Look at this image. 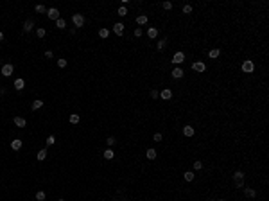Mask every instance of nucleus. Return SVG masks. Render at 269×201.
<instances>
[{
    "instance_id": "1",
    "label": "nucleus",
    "mask_w": 269,
    "mask_h": 201,
    "mask_svg": "<svg viewBox=\"0 0 269 201\" xmlns=\"http://www.w3.org/2000/svg\"><path fill=\"white\" fill-rule=\"evenodd\" d=\"M244 178H246V174L242 171H235L233 172V185H235V189H244Z\"/></svg>"
},
{
    "instance_id": "2",
    "label": "nucleus",
    "mask_w": 269,
    "mask_h": 201,
    "mask_svg": "<svg viewBox=\"0 0 269 201\" xmlns=\"http://www.w3.org/2000/svg\"><path fill=\"white\" fill-rule=\"evenodd\" d=\"M240 68H242L244 74H251V72H255V63L251 61V59H244L242 65H240Z\"/></svg>"
},
{
    "instance_id": "3",
    "label": "nucleus",
    "mask_w": 269,
    "mask_h": 201,
    "mask_svg": "<svg viewBox=\"0 0 269 201\" xmlns=\"http://www.w3.org/2000/svg\"><path fill=\"white\" fill-rule=\"evenodd\" d=\"M72 23L76 25V27H83L84 25V15H81V13L72 15Z\"/></svg>"
},
{
    "instance_id": "4",
    "label": "nucleus",
    "mask_w": 269,
    "mask_h": 201,
    "mask_svg": "<svg viewBox=\"0 0 269 201\" xmlns=\"http://www.w3.org/2000/svg\"><path fill=\"white\" fill-rule=\"evenodd\" d=\"M187 59V56H185V52H181V50H178L176 54L172 56V65H181Z\"/></svg>"
},
{
    "instance_id": "5",
    "label": "nucleus",
    "mask_w": 269,
    "mask_h": 201,
    "mask_svg": "<svg viewBox=\"0 0 269 201\" xmlns=\"http://www.w3.org/2000/svg\"><path fill=\"white\" fill-rule=\"evenodd\" d=\"M13 72H15V65H11V63L4 65V66H2V70H0V74H2L4 77H9V76H13Z\"/></svg>"
},
{
    "instance_id": "6",
    "label": "nucleus",
    "mask_w": 269,
    "mask_h": 201,
    "mask_svg": "<svg viewBox=\"0 0 269 201\" xmlns=\"http://www.w3.org/2000/svg\"><path fill=\"white\" fill-rule=\"evenodd\" d=\"M192 70L197 72V74H203V72H206V65L203 61H194L192 63Z\"/></svg>"
},
{
    "instance_id": "7",
    "label": "nucleus",
    "mask_w": 269,
    "mask_h": 201,
    "mask_svg": "<svg viewBox=\"0 0 269 201\" xmlns=\"http://www.w3.org/2000/svg\"><path fill=\"white\" fill-rule=\"evenodd\" d=\"M171 74H172V77H174V79H181V77L185 76V70L181 68V66H174Z\"/></svg>"
},
{
    "instance_id": "8",
    "label": "nucleus",
    "mask_w": 269,
    "mask_h": 201,
    "mask_svg": "<svg viewBox=\"0 0 269 201\" xmlns=\"http://www.w3.org/2000/svg\"><path fill=\"white\" fill-rule=\"evenodd\" d=\"M160 99H163V100H171L172 99V90L171 88H163L160 92Z\"/></svg>"
},
{
    "instance_id": "9",
    "label": "nucleus",
    "mask_w": 269,
    "mask_h": 201,
    "mask_svg": "<svg viewBox=\"0 0 269 201\" xmlns=\"http://www.w3.org/2000/svg\"><path fill=\"white\" fill-rule=\"evenodd\" d=\"M47 16H49L50 20H54V22H56V20L59 18V11H58L56 7H50V9H47Z\"/></svg>"
},
{
    "instance_id": "10",
    "label": "nucleus",
    "mask_w": 269,
    "mask_h": 201,
    "mask_svg": "<svg viewBox=\"0 0 269 201\" xmlns=\"http://www.w3.org/2000/svg\"><path fill=\"white\" fill-rule=\"evenodd\" d=\"M145 158H147V160H156V158H158L156 149H154V147H149V149L145 151Z\"/></svg>"
},
{
    "instance_id": "11",
    "label": "nucleus",
    "mask_w": 269,
    "mask_h": 201,
    "mask_svg": "<svg viewBox=\"0 0 269 201\" xmlns=\"http://www.w3.org/2000/svg\"><path fill=\"white\" fill-rule=\"evenodd\" d=\"M113 32H115L117 36H122V34H124V23L117 22L115 25H113Z\"/></svg>"
},
{
    "instance_id": "12",
    "label": "nucleus",
    "mask_w": 269,
    "mask_h": 201,
    "mask_svg": "<svg viewBox=\"0 0 269 201\" xmlns=\"http://www.w3.org/2000/svg\"><path fill=\"white\" fill-rule=\"evenodd\" d=\"M22 145H23V142H22L20 138L11 140V149H13V151H18V149H22Z\"/></svg>"
},
{
    "instance_id": "13",
    "label": "nucleus",
    "mask_w": 269,
    "mask_h": 201,
    "mask_svg": "<svg viewBox=\"0 0 269 201\" xmlns=\"http://www.w3.org/2000/svg\"><path fill=\"white\" fill-rule=\"evenodd\" d=\"M147 38H149V40L158 38V27H149V29H147Z\"/></svg>"
},
{
    "instance_id": "14",
    "label": "nucleus",
    "mask_w": 269,
    "mask_h": 201,
    "mask_svg": "<svg viewBox=\"0 0 269 201\" xmlns=\"http://www.w3.org/2000/svg\"><path fill=\"white\" fill-rule=\"evenodd\" d=\"M244 196L246 198H257V190L251 187H244Z\"/></svg>"
},
{
    "instance_id": "15",
    "label": "nucleus",
    "mask_w": 269,
    "mask_h": 201,
    "mask_svg": "<svg viewBox=\"0 0 269 201\" xmlns=\"http://www.w3.org/2000/svg\"><path fill=\"white\" fill-rule=\"evenodd\" d=\"M194 178H196V174H194L192 171H187V172H183V180L187 183H190V182H194Z\"/></svg>"
},
{
    "instance_id": "16",
    "label": "nucleus",
    "mask_w": 269,
    "mask_h": 201,
    "mask_svg": "<svg viewBox=\"0 0 269 201\" xmlns=\"http://www.w3.org/2000/svg\"><path fill=\"white\" fill-rule=\"evenodd\" d=\"M13 122H15V126H18V128H25V119L23 117H15L13 119Z\"/></svg>"
},
{
    "instance_id": "17",
    "label": "nucleus",
    "mask_w": 269,
    "mask_h": 201,
    "mask_svg": "<svg viewBox=\"0 0 269 201\" xmlns=\"http://www.w3.org/2000/svg\"><path fill=\"white\" fill-rule=\"evenodd\" d=\"M147 22H149V18H147V15H138V16H137V23L140 25V27H142V25H145Z\"/></svg>"
},
{
    "instance_id": "18",
    "label": "nucleus",
    "mask_w": 269,
    "mask_h": 201,
    "mask_svg": "<svg viewBox=\"0 0 269 201\" xmlns=\"http://www.w3.org/2000/svg\"><path fill=\"white\" fill-rule=\"evenodd\" d=\"M23 88H25V81H23V79H16V81H15V90L20 92V90H23Z\"/></svg>"
},
{
    "instance_id": "19",
    "label": "nucleus",
    "mask_w": 269,
    "mask_h": 201,
    "mask_svg": "<svg viewBox=\"0 0 269 201\" xmlns=\"http://www.w3.org/2000/svg\"><path fill=\"white\" fill-rule=\"evenodd\" d=\"M32 27H34V22H32V20H27V22L23 23V31H25V32H31Z\"/></svg>"
},
{
    "instance_id": "20",
    "label": "nucleus",
    "mask_w": 269,
    "mask_h": 201,
    "mask_svg": "<svg viewBox=\"0 0 269 201\" xmlns=\"http://www.w3.org/2000/svg\"><path fill=\"white\" fill-rule=\"evenodd\" d=\"M183 135L185 137H192L194 135V128L192 126H183Z\"/></svg>"
},
{
    "instance_id": "21",
    "label": "nucleus",
    "mask_w": 269,
    "mask_h": 201,
    "mask_svg": "<svg viewBox=\"0 0 269 201\" xmlns=\"http://www.w3.org/2000/svg\"><path fill=\"white\" fill-rule=\"evenodd\" d=\"M208 56H210L212 59H217L221 56V49H212L210 52H208Z\"/></svg>"
},
{
    "instance_id": "22",
    "label": "nucleus",
    "mask_w": 269,
    "mask_h": 201,
    "mask_svg": "<svg viewBox=\"0 0 269 201\" xmlns=\"http://www.w3.org/2000/svg\"><path fill=\"white\" fill-rule=\"evenodd\" d=\"M32 110H39V108H43V100H39V99H36V100H32V106H31Z\"/></svg>"
},
{
    "instance_id": "23",
    "label": "nucleus",
    "mask_w": 269,
    "mask_h": 201,
    "mask_svg": "<svg viewBox=\"0 0 269 201\" xmlns=\"http://www.w3.org/2000/svg\"><path fill=\"white\" fill-rule=\"evenodd\" d=\"M102 156H104L106 160H113V158H115V153H113L111 149H106V151L102 153Z\"/></svg>"
},
{
    "instance_id": "24",
    "label": "nucleus",
    "mask_w": 269,
    "mask_h": 201,
    "mask_svg": "<svg viewBox=\"0 0 269 201\" xmlns=\"http://www.w3.org/2000/svg\"><path fill=\"white\" fill-rule=\"evenodd\" d=\"M68 120H70V124H79V120H81V117L77 115V113H72V115L68 117Z\"/></svg>"
},
{
    "instance_id": "25",
    "label": "nucleus",
    "mask_w": 269,
    "mask_h": 201,
    "mask_svg": "<svg viewBox=\"0 0 269 201\" xmlns=\"http://www.w3.org/2000/svg\"><path fill=\"white\" fill-rule=\"evenodd\" d=\"M65 27H66V22L63 18H58L56 20V29H65Z\"/></svg>"
},
{
    "instance_id": "26",
    "label": "nucleus",
    "mask_w": 269,
    "mask_h": 201,
    "mask_svg": "<svg viewBox=\"0 0 269 201\" xmlns=\"http://www.w3.org/2000/svg\"><path fill=\"white\" fill-rule=\"evenodd\" d=\"M117 15L118 16H127V7L126 5H120V7L117 9Z\"/></svg>"
},
{
    "instance_id": "27",
    "label": "nucleus",
    "mask_w": 269,
    "mask_h": 201,
    "mask_svg": "<svg viewBox=\"0 0 269 201\" xmlns=\"http://www.w3.org/2000/svg\"><path fill=\"white\" fill-rule=\"evenodd\" d=\"M99 36L102 40H106L108 36H110V29H99Z\"/></svg>"
},
{
    "instance_id": "28",
    "label": "nucleus",
    "mask_w": 269,
    "mask_h": 201,
    "mask_svg": "<svg viewBox=\"0 0 269 201\" xmlns=\"http://www.w3.org/2000/svg\"><path fill=\"white\" fill-rule=\"evenodd\" d=\"M45 34H47V29H45V27L36 29V36H38V38H45Z\"/></svg>"
},
{
    "instance_id": "29",
    "label": "nucleus",
    "mask_w": 269,
    "mask_h": 201,
    "mask_svg": "<svg viewBox=\"0 0 269 201\" xmlns=\"http://www.w3.org/2000/svg\"><path fill=\"white\" fill-rule=\"evenodd\" d=\"M36 158L39 160V162H43V160L47 158V151H45V149H41V151H38V156H36Z\"/></svg>"
},
{
    "instance_id": "30",
    "label": "nucleus",
    "mask_w": 269,
    "mask_h": 201,
    "mask_svg": "<svg viewBox=\"0 0 269 201\" xmlns=\"http://www.w3.org/2000/svg\"><path fill=\"white\" fill-rule=\"evenodd\" d=\"M45 198H47V194H45L43 190L36 192V201H45Z\"/></svg>"
},
{
    "instance_id": "31",
    "label": "nucleus",
    "mask_w": 269,
    "mask_h": 201,
    "mask_svg": "<svg viewBox=\"0 0 269 201\" xmlns=\"http://www.w3.org/2000/svg\"><path fill=\"white\" fill-rule=\"evenodd\" d=\"M181 11H183V15H190V13H192V5H188V4H185L183 7H181Z\"/></svg>"
},
{
    "instance_id": "32",
    "label": "nucleus",
    "mask_w": 269,
    "mask_h": 201,
    "mask_svg": "<svg viewBox=\"0 0 269 201\" xmlns=\"http://www.w3.org/2000/svg\"><path fill=\"white\" fill-rule=\"evenodd\" d=\"M203 169V162H201V160H196V162H194V171H201Z\"/></svg>"
},
{
    "instance_id": "33",
    "label": "nucleus",
    "mask_w": 269,
    "mask_h": 201,
    "mask_svg": "<svg viewBox=\"0 0 269 201\" xmlns=\"http://www.w3.org/2000/svg\"><path fill=\"white\" fill-rule=\"evenodd\" d=\"M115 144H117L115 137H108V138H106V145H110V147H111V145H115Z\"/></svg>"
},
{
    "instance_id": "34",
    "label": "nucleus",
    "mask_w": 269,
    "mask_h": 201,
    "mask_svg": "<svg viewBox=\"0 0 269 201\" xmlns=\"http://www.w3.org/2000/svg\"><path fill=\"white\" fill-rule=\"evenodd\" d=\"M36 13H39V15L43 13V15H45V13H47V7H45V5H41V4H38V5H36Z\"/></svg>"
},
{
    "instance_id": "35",
    "label": "nucleus",
    "mask_w": 269,
    "mask_h": 201,
    "mask_svg": "<svg viewBox=\"0 0 269 201\" xmlns=\"http://www.w3.org/2000/svg\"><path fill=\"white\" fill-rule=\"evenodd\" d=\"M153 140H154V142H161V140H163V135H161V133H154Z\"/></svg>"
},
{
    "instance_id": "36",
    "label": "nucleus",
    "mask_w": 269,
    "mask_h": 201,
    "mask_svg": "<svg viewBox=\"0 0 269 201\" xmlns=\"http://www.w3.org/2000/svg\"><path fill=\"white\" fill-rule=\"evenodd\" d=\"M161 7H163L165 11H171L174 5H172V2H163V4H161Z\"/></svg>"
},
{
    "instance_id": "37",
    "label": "nucleus",
    "mask_w": 269,
    "mask_h": 201,
    "mask_svg": "<svg viewBox=\"0 0 269 201\" xmlns=\"http://www.w3.org/2000/svg\"><path fill=\"white\" fill-rule=\"evenodd\" d=\"M165 43H167L165 40H160V42L156 43V49H158V50H163V49H165Z\"/></svg>"
},
{
    "instance_id": "38",
    "label": "nucleus",
    "mask_w": 269,
    "mask_h": 201,
    "mask_svg": "<svg viewBox=\"0 0 269 201\" xmlns=\"http://www.w3.org/2000/svg\"><path fill=\"white\" fill-rule=\"evenodd\" d=\"M58 66H59V68H65V66H66V59L65 58H59L58 59Z\"/></svg>"
},
{
    "instance_id": "39",
    "label": "nucleus",
    "mask_w": 269,
    "mask_h": 201,
    "mask_svg": "<svg viewBox=\"0 0 269 201\" xmlns=\"http://www.w3.org/2000/svg\"><path fill=\"white\" fill-rule=\"evenodd\" d=\"M151 97H153V99H158V97H160V92H158L156 88H154V90H151Z\"/></svg>"
},
{
    "instance_id": "40",
    "label": "nucleus",
    "mask_w": 269,
    "mask_h": 201,
    "mask_svg": "<svg viewBox=\"0 0 269 201\" xmlns=\"http://www.w3.org/2000/svg\"><path fill=\"white\" fill-rule=\"evenodd\" d=\"M142 34H144V31H142V27L134 29V36H137V38H140V36H142Z\"/></svg>"
},
{
    "instance_id": "41",
    "label": "nucleus",
    "mask_w": 269,
    "mask_h": 201,
    "mask_svg": "<svg viewBox=\"0 0 269 201\" xmlns=\"http://www.w3.org/2000/svg\"><path fill=\"white\" fill-rule=\"evenodd\" d=\"M54 142H56V138H54L52 135H50L49 138H47V145H54Z\"/></svg>"
},
{
    "instance_id": "42",
    "label": "nucleus",
    "mask_w": 269,
    "mask_h": 201,
    "mask_svg": "<svg viewBox=\"0 0 269 201\" xmlns=\"http://www.w3.org/2000/svg\"><path fill=\"white\" fill-rule=\"evenodd\" d=\"M52 58H54L52 50H47V52H45V59H52Z\"/></svg>"
},
{
    "instance_id": "43",
    "label": "nucleus",
    "mask_w": 269,
    "mask_h": 201,
    "mask_svg": "<svg viewBox=\"0 0 269 201\" xmlns=\"http://www.w3.org/2000/svg\"><path fill=\"white\" fill-rule=\"evenodd\" d=\"M0 42H4V32L0 31Z\"/></svg>"
},
{
    "instance_id": "44",
    "label": "nucleus",
    "mask_w": 269,
    "mask_h": 201,
    "mask_svg": "<svg viewBox=\"0 0 269 201\" xmlns=\"http://www.w3.org/2000/svg\"><path fill=\"white\" fill-rule=\"evenodd\" d=\"M217 201H226V199H217Z\"/></svg>"
},
{
    "instance_id": "45",
    "label": "nucleus",
    "mask_w": 269,
    "mask_h": 201,
    "mask_svg": "<svg viewBox=\"0 0 269 201\" xmlns=\"http://www.w3.org/2000/svg\"><path fill=\"white\" fill-rule=\"evenodd\" d=\"M58 201H65V199H58Z\"/></svg>"
},
{
    "instance_id": "46",
    "label": "nucleus",
    "mask_w": 269,
    "mask_h": 201,
    "mask_svg": "<svg viewBox=\"0 0 269 201\" xmlns=\"http://www.w3.org/2000/svg\"><path fill=\"white\" fill-rule=\"evenodd\" d=\"M206 201H213V199H206Z\"/></svg>"
},
{
    "instance_id": "47",
    "label": "nucleus",
    "mask_w": 269,
    "mask_h": 201,
    "mask_svg": "<svg viewBox=\"0 0 269 201\" xmlns=\"http://www.w3.org/2000/svg\"><path fill=\"white\" fill-rule=\"evenodd\" d=\"M124 201H129V199H124Z\"/></svg>"
}]
</instances>
